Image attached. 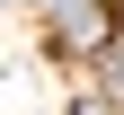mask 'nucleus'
Returning <instances> with one entry per match:
<instances>
[{"label": "nucleus", "instance_id": "obj_3", "mask_svg": "<svg viewBox=\"0 0 124 115\" xmlns=\"http://www.w3.org/2000/svg\"><path fill=\"white\" fill-rule=\"evenodd\" d=\"M36 9H44V18H53V9H62V0H36Z\"/></svg>", "mask_w": 124, "mask_h": 115}, {"label": "nucleus", "instance_id": "obj_2", "mask_svg": "<svg viewBox=\"0 0 124 115\" xmlns=\"http://www.w3.org/2000/svg\"><path fill=\"white\" fill-rule=\"evenodd\" d=\"M71 115H115V97H106V89H89V97H80Z\"/></svg>", "mask_w": 124, "mask_h": 115}, {"label": "nucleus", "instance_id": "obj_1", "mask_svg": "<svg viewBox=\"0 0 124 115\" xmlns=\"http://www.w3.org/2000/svg\"><path fill=\"white\" fill-rule=\"evenodd\" d=\"M115 27H124V0H62L53 18H44V44L71 53V62H89V53L115 44Z\"/></svg>", "mask_w": 124, "mask_h": 115}]
</instances>
